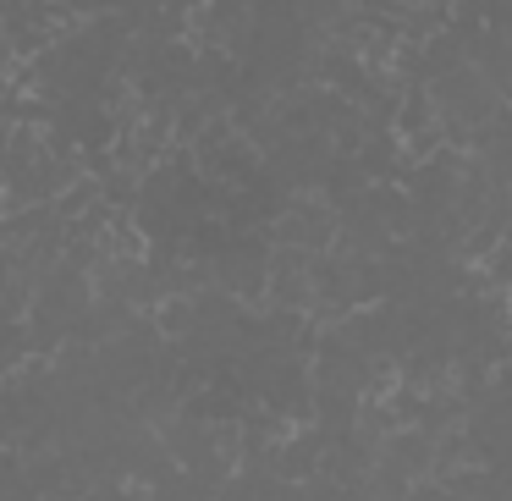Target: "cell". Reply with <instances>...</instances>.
Wrapping results in <instances>:
<instances>
[{"label":"cell","instance_id":"cell-1","mask_svg":"<svg viewBox=\"0 0 512 501\" xmlns=\"http://www.w3.org/2000/svg\"><path fill=\"white\" fill-rule=\"evenodd\" d=\"M17 61H23V56H17V45L6 39V28H0V78H6V72H12Z\"/></svg>","mask_w":512,"mask_h":501}]
</instances>
